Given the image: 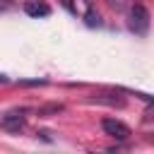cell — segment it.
I'll use <instances>...</instances> for the list:
<instances>
[{"label":"cell","instance_id":"6da1fadb","mask_svg":"<svg viewBox=\"0 0 154 154\" xmlns=\"http://www.w3.org/2000/svg\"><path fill=\"white\" fill-rule=\"evenodd\" d=\"M130 31H135L137 36H147L149 31V10L140 2L130 7Z\"/></svg>","mask_w":154,"mask_h":154},{"label":"cell","instance_id":"7a4b0ae2","mask_svg":"<svg viewBox=\"0 0 154 154\" xmlns=\"http://www.w3.org/2000/svg\"><path fill=\"white\" fill-rule=\"evenodd\" d=\"M26 113H29V108H12V111H7L2 116V120H0V128L5 132H19L26 125Z\"/></svg>","mask_w":154,"mask_h":154},{"label":"cell","instance_id":"3957f363","mask_svg":"<svg viewBox=\"0 0 154 154\" xmlns=\"http://www.w3.org/2000/svg\"><path fill=\"white\" fill-rule=\"evenodd\" d=\"M101 128H103V132L108 135V137H113V140H128L130 137V128L123 123V120H116V118H103L101 120Z\"/></svg>","mask_w":154,"mask_h":154},{"label":"cell","instance_id":"277c9868","mask_svg":"<svg viewBox=\"0 0 154 154\" xmlns=\"http://www.w3.org/2000/svg\"><path fill=\"white\" fill-rule=\"evenodd\" d=\"M24 12H26L29 17L38 19V17H48V14H51V7H48L46 2H41V0H26V2H24Z\"/></svg>","mask_w":154,"mask_h":154},{"label":"cell","instance_id":"5b68a950","mask_svg":"<svg viewBox=\"0 0 154 154\" xmlns=\"http://www.w3.org/2000/svg\"><path fill=\"white\" fill-rule=\"evenodd\" d=\"M91 103H106V106H125V99L123 96H118V94H96V96H91L89 99Z\"/></svg>","mask_w":154,"mask_h":154},{"label":"cell","instance_id":"8992f818","mask_svg":"<svg viewBox=\"0 0 154 154\" xmlns=\"http://www.w3.org/2000/svg\"><path fill=\"white\" fill-rule=\"evenodd\" d=\"M84 24L87 26H101V17H99V12L91 7V2L87 0V14H84Z\"/></svg>","mask_w":154,"mask_h":154},{"label":"cell","instance_id":"52a82bcc","mask_svg":"<svg viewBox=\"0 0 154 154\" xmlns=\"http://www.w3.org/2000/svg\"><path fill=\"white\" fill-rule=\"evenodd\" d=\"M63 111H65L63 103H46V106H41L36 113H38L41 118H48V116H58V113H63Z\"/></svg>","mask_w":154,"mask_h":154},{"label":"cell","instance_id":"ba28073f","mask_svg":"<svg viewBox=\"0 0 154 154\" xmlns=\"http://www.w3.org/2000/svg\"><path fill=\"white\" fill-rule=\"evenodd\" d=\"M60 5L70 12V14H77V7H75V0H60Z\"/></svg>","mask_w":154,"mask_h":154},{"label":"cell","instance_id":"9c48e42d","mask_svg":"<svg viewBox=\"0 0 154 154\" xmlns=\"http://www.w3.org/2000/svg\"><path fill=\"white\" fill-rule=\"evenodd\" d=\"M19 84H24V87H41V84H46V79H22Z\"/></svg>","mask_w":154,"mask_h":154},{"label":"cell","instance_id":"30bf717a","mask_svg":"<svg viewBox=\"0 0 154 154\" xmlns=\"http://www.w3.org/2000/svg\"><path fill=\"white\" fill-rule=\"evenodd\" d=\"M36 135H38L41 140H46V142H51V132H48V130H38Z\"/></svg>","mask_w":154,"mask_h":154},{"label":"cell","instance_id":"8fae6325","mask_svg":"<svg viewBox=\"0 0 154 154\" xmlns=\"http://www.w3.org/2000/svg\"><path fill=\"white\" fill-rule=\"evenodd\" d=\"M7 82H10V79H7V75H2V72H0V84H7Z\"/></svg>","mask_w":154,"mask_h":154}]
</instances>
